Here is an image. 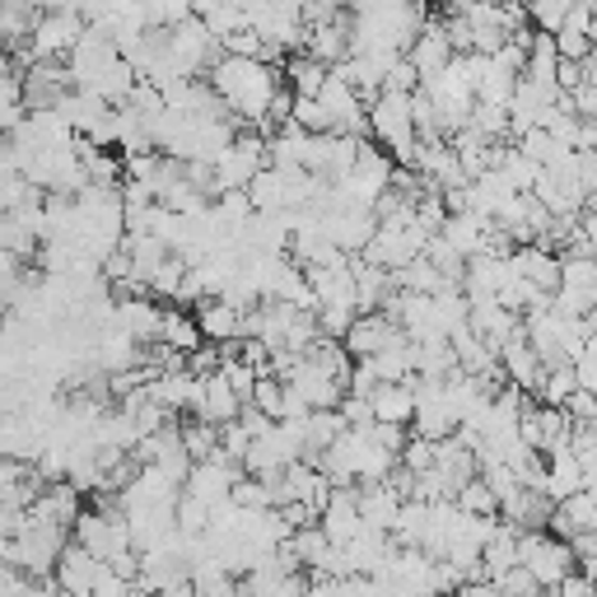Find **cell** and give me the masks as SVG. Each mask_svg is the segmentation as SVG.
<instances>
[{
  "mask_svg": "<svg viewBox=\"0 0 597 597\" xmlns=\"http://www.w3.org/2000/svg\"><path fill=\"white\" fill-rule=\"evenodd\" d=\"M471 122L481 127L490 141H504V135H513V108L509 104H490V98H476Z\"/></svg>",
  "mask_w": 597,
  "mask_h": 597,
  "instance_id": "cell-23",
  "label": "cell"
},
{
  "mask_svg": "<svg viewBox=\"0 0 597 597\" xmlns=\"http://www.w3.org/2000/svg\"><path fill=\"white\" fill-rule=\"evenodd\" d=\"M425 532H430V500H406L392 528L397 546H425Z\"/></svg>",
  "mask_w": 597,
  "mask_h": 597,
  "instance_id": "cell-22",
  "label": "cell"
},
{
  "mask_svg": "<svg viewBox=\"0 0 597 597\" xmlns=\"http://www.w3.org/2000/svg\"><path fill=\"white\" fill-rule=\"evenodd\" d=\"M210 509H215V504H206L202 495H192V490L183 486V495H177V528H183L187 536H202V532L210 528Z\"/></svg>",
  "mask_w": 597,
  "mask_h": 597,
  "instance_id": "cell-27",
  "label": "cell"
},
{
  "mask_svg": "<svg viewBox=\"0 0 597 597\" xmlns=\"http://www.w3.org/2000/svg\"><path fill=\"white\" fill-rule=\"evenodd\" d=\"M555 593H561V597H597V579H593V574H584V569H569Z\"/></svg>",
  "mask_w": 597,
  "mask_h": 597,
  "instance_id": "cell-44",
  "label": "cell"
},
{
  "mask_svg": "<svg viewBox=\"0 0 597 597\" xmlns=\"http://www.w3.org/2000/svg\"><path fill=\"white\" fill-rule=\"evenodd\" d=\"M457 504H463L467 513H500V495H495V486L486 481V476H471V481L457 490Z\"/></svg>",
  "mask_w": 597,
  "mask_h": 597,
  "instance_id": "cell-29",
  "label": "cell"
},
{
  "mask_svg": "<svg viewBox=\"0 0 597 597\" xmlns=\"http://www.w3.org/2000/svg\"><path fill=\"white\" fill-rule=\"evenodd\" d=\"M555 43H561V56H569V62H584V56L597 47L593 33H579V29H561L555 33Z\"/></svg>",
  "mask_w": 597,
  "mask_h": 597,
  "instance_id": "cell-38",
  "label": "cell"
},
{
  "mask_svg": "<svg viewBox=\"0 0 597 597\" xmlns=\"http://www.w3.org/2000/svg\"><path fill=\"white\" fill-rule=\"evenodd\" d=\"M252 430L243 425V421H229V425H220V453L229 457V463H243V457L252 453Z\"/></svg>",
  "mask_w": 597,
  "mask_h": 597,
  "instance_id": "cell-34",
  "label": "cell"
},
{
  "mask_svg": "<svg viewBox=\"0 0 597 597\" xmlns=\"http://www.w3.org/2000/svg\"><path fill=\"white\" fill-rule=\"evenodd\" d=\"M402 467L430 471V467H434V439H425V434H411V444L402 448Z\"/></svg>",
  "mask_w": 597,
  "mask_h": 597,
  "instance_id": "cell-37",
  "label": "cell"
},
{
  "mask_svg": "<svg viewBox=\"0 0 597 597\" xmlns=\"http://www.w3.org/2000/svg\"><path fill=\"white\" fill-rule=\"evenodd\" d=\"M574 104H579V117H597V85L584 79V85L574 89Z\"/></svg>",
  "mask_w": 597,
  "mask_h": 597,
  "instance_id": "cell-48",
  "label": "cell"
},
{
  "mask_svg": "<svg viewBox=\"0 0 597 597\" xmlns=\"http://www.w3.org/2000/svg\"><path fill=\"white\" fill-rule=\"evenodd\" d=\"M341 411H346L350 425H373L378 421V415H373V397H360V392H346L341 397Z\"/></svg>",
  "mask_w": 597,
  "mask_h": 597,
  "instance_id": "cell-40",
  "label": "cell"
},
{
  "mask_svg": "<svg viewBox=\"0 0 597 597\" xmlns=\"http://www.w3.org/2000/svg\"><path fill=\"white\" fill-rule=\"evenodd\" d=\"M350 24H355V14H336L327 19V24H313L308 29V52L313 56H323L327 66H341L346 56H350Z\"/></svg>",
  "mask_w": 597,
  "mask_h": 597,
  "instance_id": "cell-12",
  "label": "cell"
},
{
  "mask_svg": "<svg viewBox=\"0 0 597 597\" xmlns=\"http://www.w3.org/2000/svg\"><path fill=\"white\" fill-rule=\"evenodd\" d=\"M252 202H257V210H290V192H285V169H275V164H267L262 173L252 177Z\"/></svg>",
  "mask_w": 597,
  "mask_h": 597,
  "instance_id": "cell-21",
  "label": "cell"
},
{
  "mask_svg": "<svg viewBox=\"0 0 597 597\" xmlns=\"http://www.w3.org/2000/svg\"><path fill=\"white\" fill-rule=\"evenodd\" d=\"M397 327H402L397 317H388L383 308H373V313H360V317H355L350 332L341 336V341L350 346L355 360H369V355H378V350L392 341V332H397Z\"/></svg>",
  "mask_w": 597,
  "mask_h": 597,
  "instance_id": "cell-6",
  "label": "cell"
},
{
  "mask_svg": "<svg viewBox=\"0 0 597 597\" xmlns=\"http://www.w3.org/2000/svg\"><path fill=\"white\" fill-rule=\"evenodd\" d=\"M425 85V75H421V66L411 62V52H402L397 62L388 66V75H383V89H397V94H415Z\"/></svg>",
  "mask_w": 597,
  "mask_h": 597,
  "instance_id": "cell-32",
  "label": "cell"
},
{
  "mask_svg": "<svg viewBox=\"0 0 597 597\" xmlns=\"http://www.w3.org/2000/svg\"><path fill=\"white\" fill-rule=\"evenodd\" d=\"M519 439H523L528 448H536V453L546 448V430H542V415H536V406H528V411H523V421H519Z\"/></svg>",
  "mask_w": 597,
  "mask_h": 597,
  "instance_id": "cell-43",
  "label": "cell"
},
{
  "mask_svg": "<svg viewBox=\"0 0 597 597\" xmlns=\"http://www.w3.org/2000/svg\"><path fill=\"white\" fill-rule=\"evenodd\" d=\"M117 323H122L135 341H159L164 332V308L150 304V294H131V298H117Z\"/></svg>",
  "mask_w": 597,
  "mask_h": 597,
  "instance_id": "cell-11",
  "label": "cell"
},
{
  "mask_svg": "<svg viewBox=\"0 0 597 597\" xmlns=\"http://www.w3.org/2000/svg\"><path fill=\"white\" fill-rule=\"evenodd\" d=\"M574 10V0H528V14H532V24L536 29H546V33H561L565 29V19Z\"/></svg>",
  "mask_w": 597,
  "mask_h": 597,
  "instance_id": "cell-30",
  "label": "cell"
},
{
  "mask_svg": "<svg viewBox=\"0 0 597 597\" xmlns=\"http://www.w3.org/2000/svg\"><path fill=\"white\" fill-rule=\"evenodd\" d=\"M127 593H135V579H127V574H117V569H112V561L98 565V574H94V597H127Z\"/></svg>",
  "mask_w": 597,
  "mask_h": 597,
  "instance_id": "cell-36",
  "label": "cell"
},
{
  "mask_svg": "<svg viewBox=\"0 0 597 597\" xmlns=\"http://www.w3.org/2000/svg\"><path fill=\"white\" fill-rule=\"evenodd\" d=\"M513 262H519V271L528 275V281L542 285V290H561L565 252H555V248H546V243H523L519 252H513Z\"/></svg>",
  "mask_w": 597,
  "mask_h": 597,
  "instance_id": "cell-13",
  "label": "cell"
},
{
  "mask_svg": "<svg viewBox=\"0 0 597 597\" xmlns=\"http://www.w3.org/2000/svg\"><path fill=\"white\" fill-rule=\"evenodd\" d=\"M500 593H542V579H536V574L528 569V565H513L509 574H500Z\"/></svg>",
  "mask_w": 597,
  "mask_h": 597,
  "instance_id": "cell-39",
  "label": "cell"
},
{
  "mask_svg": "<svg viewBox=\"0 0 597 597\" xmlns=\"http://www.w3.org/2000/svg\"><path fill=\"white\" fill-rule=\"evenodd\" d=\"M196 323H202L206 332V341H238L243 336V308L229 304L225 294H210L206 304H196Z\"/></svg>",
  "mask_w": 597,
  "mask_h": 597,
  "instance_id": "cell-9",
  "label": "cell"
},
{
  "mask_svg": "<svg viewBox=\"0 0 597 597\" xmlns=\"http://www.w3.org/2000/svg\"><path fill=\"white\" fill-rule=\"evenodd\" d=\"M355 317H360V308H355V304H323V308H317V323H323V336H346Z\"/></svg>",
  "mask_w": 597,
  "mask_h": 597,
  "instance_id": "cell-35",
  "label": "cell"
},
{
  "mask_svg": "<svg viewBox=\"0 0 597 597\" xmlns=\"http://www.w3.org/2000/svg\"><path fill=\"white\" fill-rule=\"evenodd\" d=\"M262 43H267V37L257 33V29H238V33L225 37V52H234V56H262Z\"/></svg>",
  "mask_w": 597,
  "mask_h": 597,
  "instance_id": "cell-41",
  "label": "cell"
},
{
  "mask_svg": "<svg viewBox=\"0 0 597 597\" xmlns=\"http://www.w3.org/2000/svg\"><path fill=\"white\" fill-rule=\"evenodd\" d=\"M369 135L373 141H383L388 150H402L411 145L415 135V108H411V94H397V89H383L369 104Z\"/></svg>",
  "mask_w": 597,
  "mask_h": 597,
  "instance_id": "cell-2",
  "label": "cell"
},
{
  "mask_svg": "<svg viewBox=\"0 0 597 597\" xmlns=\"http://www.w3.org/2000/svg\"><path fill=\"white\" fill-rule=\"evenodd\" d=\"M294 122L304 131H332V112L323 108L317 94H294Z\"/></svg>",
  "mask_w": 597,
  "mask_h": 597,
  "instance_id": "cell-33",
  "label": "cell"
},
{
  "mask_svg": "<svg viewBox=\"0 0 597 597\" xmlns=\"http://www.w3.org/2000/svg\"><path fill=\"white\" fill-rule=\"evenodd\" d=\"M98 565H104V555L98 551H89L85 542H66V551H62V561H56V579H62V588H66V597H85V593H94V574H98Z\"/></svg>",
  "mask_w": 597,
  "mask_h": 597,
  "instance_id": "cell-5",
  "label": "cell"
},
{
  "mask_svg": "<svg viewBox=\"0 0 597 597\" xmlns=\"http://www.w3.org/2000/svg\"><path fill=\"white\" fill-rule=\"evenodd\" d=\"M285 79H290L294 94H323V85L332 79V66L323 62V56H313V52H294L285 62Z\"/></svg>",
  "mask_w": 597,
  "mask_h": 597,
  "instance_id": "cell-17",
  "label": "cell"
},
{
  "mask_svg": "<svg viewBox=\"0 0 597 597\" xmlns=\"http://www.w3.org/2000/svg\"><path fill=\"white\" fill-rule=\"evenodd\" d=\"M574 490H584V463H579V453H574V444H565V448L546 453V495L561 504Z\"/></svg>",
  "mask_w": 597,
  "mask_h": 597,
  "instance_id": "cell-10",
  "label": "cell"
},
{
  "mask_svg": "<svg viewBox=\"0 0 597 597\" xmlns=\"http://www.w3.org/2000/svg\"><path fill=\"white\" fill-rule=\"evenodd\" d=\"M448 37H453V52H476V29L467 14H448Z\"/></svg>",
  "mask_w": 597,
  "mask_h": 597,
  "instance_id": "cell-42",
  "label": "cell"
},
{
  "mask_svg": "<svg viewBox=\"0 0 597 597\" xmlns=\"http://www.w3.org/2000/svg\"><path fill=\"white\" fill-rule=\"evenodd\" d=\"M383 383V378H378V369L369 365V360H355V369H350V388L346 392H360V397H373V388Z\"/></svg>",
  "mask_w": 597,
  "mask_h": 597,
  "instance_id": "cell-45",
  "label": "cell"
},
{
  "mask_svg": "<svg viewBox=\"0 0 597 597\" xmlns=\"http://www.w3.org/2000/svg\"><path fill=\"white\" fill-rule=\"evenodd\" d=\"M85 29H89V19L79 10H47L43 19H37V29L29 33L33 37V56L37 62H62V56L75 52Z\"/></svg>",
  "mask_w": 597,
  "mask_h": 597,
  "instance_id": "cell-3",
  "label": "cell"
},
{
  "mask_svg": "<svg viewBox=\"0 0 597 597\" xmlns=\"http://www.w3.org/2000/svg\"><path fill=\"white\" fill-rule=\"evenodd\" d=\"M555 79H561V89H579L584 85V62H569V56H561V70H555Z\"/></svg>",
  "mask_w": 597,
  "mask_h": 597,
  "instance_id": "cell-47",
  "label": "cell"
},
{
  "mask_svg": "<svg viewBox=\"0 0 597 597\" xmlns=\"http://www.w3.org/2000/svg\"><path fill=\"white\" fill-rule=\"evenodd\" d=\"M500 169L509 173V183L519 187V192H532V187H536V177H542V169H546V164H536L532 154H523V145H519V150L509 145V150H504V159H500Z\"/></svg>",
  "mask_w": 597,
  "mask_h": 597,
  "instance_id": "cell-26",
  "label": "cell"
},
{
  "mask_svg": "<svg viewBox=\"0 0 597 597\" xmlns=\"http://www.w3.org/2000/svg\"><path fill=\"white\" fill-rule=\"evenodd\" d=\"M210 85L225 94V104L238 117H248V122L262 127L267 112H271L275 89L285 85V66H267L262 56H234V52H225L220 62L210 66Z\"/></svg>",
  "mask_w": 597,
  "mask_h": 597,
  "instance_id": "cell-1",
  "label": "cell"
},
{
  "mask_svg": "<svg viewBox=\"0 0 597 597\" xmlns=\"http://www.w3.org/2000/svg\"><path fill=\"white\" fill-rule=\"evenodd\" d=\"M373 415L378 421H415V388L411 383H378L373 388Z\"/></svg>",
  "mask_w": 597,
  "mask_h": 597,
  "instance_id": "cell-16",
  "label": "cell"
},
{
  "mask_svg": "<svg viewBox=\"0 0 597 597\" xmlns=\"http://www.w3.org/2000/svg\"><path fill=\"white\" fill-rule=\"evenodd\" d=\"M187 271H192V262L183 252H169L164 262H159V271L150 275V294H159V298H177V290H183V281H187Z\"/></svg>",
  "mask_w": 597,
  "mask_h": 597,
  "instance_id": "cell-24",
  "label": "cell"
},
{
  "mask_svg": "<svg viewBox=\"0 0 597 597\" xmlns=\"http://www.w3.org/2000/svg\"><path fill=\"white\" fill-rule=\"evenodd\" d=\"M565 406H569L574 421H597V392H593V388H579Z\"/></svg>",
  "mask_w": 597,
  "mask_h": 597,
  "instance_id": "cell-46",
  "label": "cell"
},
{
  "mask_svg": "<svg viewBox=\"0 0 597 597\" xmlns=\"http://www.w3.org/2000/svg\"><path fill=\"white\" fill-rule=\"evenodd\" d=\"M457 365V346L453 336H434V341H415V373H434V378H448Z\"/></svg>",
  "mask_w": 597,
  "mask_h": 597,
  "instance_id": "cell-18",
  "label": "cell"
},
{
  "mask_svg": "<svg viewBox=\"0 0 597 597\" xmlns=\"http://www.w3.org/2000/svg\"><path fill=\"white\" fill-rule=\"evenodd\" d=\"M397 281H402V290H415V294H439L448 285V275H444V267L434 262V257L421 252L415 262L397 267Z\"/></svg>",
  "mask_w": 597,
  "mask_h": 597,
  "instance_id": "cell-20",
  "label": "cell"
},
{
  "mask_svg": "<svg viewBox=\"0 0 597 597\" xmlns=\"http://www.w3.org/2000/svg\"><path fill=\"white\" fill-rule=\"evenodd\" d=\"M513 192H519V187L509 183V173H504V169H486L481 177H471V210L500 215V206L509 202Z\"/></svg>",
  "mask_w": 597,
  "mask_h": 597,
  "instance_id": "cell-15",
  "label": "cell"
},
{
  "mask_svg": "<svg viewBox=\"0 0 597 597\" xmlns=\"http://www.w3.org/2000/svg\"><path fill=\"white\" fill-rule=\"evenodd\" d=\"M135 85H141V70H135L127 56L117 52V56H108V62L94 70V85H89V89H98V94L108 98V104H127Z\"/></svg>",
  "mask_w": 597,
  "mask_h": 597,
  "instance_id": "cell-14",
  "label": "cell"
},
{
  "mask_svg": "<svg viewBox=\"0 0 597 597\" xmlns=\"http://www.w3.org/2000/svg\"><path fill=\"white\" fill-rule=\"evenodd\" d=\"M159 341H169V346H177V350H196L206 341V332H202V323H196V317L177 304V308H164V332H159Z\"/></svg>",
  "mask_w": 597,
  "mask_h": 597,
  "instance_id": "cell-19",
  "label": "cell"
},
{
  "mask_svg": "<svg viewBox=\"0 0 597 597\" xmlns=\"http://www.w3.org/2000/svg\"><path fill=\"white\" fill-rule=\"evenodd\" d=\"M411 62L421 66V75H439L453 62V37H448V19H425V29L411 43Z\"/></svg>",
  "mask_w": 597,
  "mask_h": 597,
  "instance_id": "cell-7",
  "label": "cell"
},
{
  "mask_svg": "<svg viewBox=\"0 0 597 597\" xmlns=\"http://www.w3.org/2000/svg\"><path fill=\"white\" fill-rule=\"evenodd\" d=\"M574 392H579V373H574V360H561V365H551V369H546V383H542V397H536V402L565 406Z\"/></svg>",
  "mask_w": 597,
  "mask_h": 597,
  "instance_id": "cell-25",
  "label": "cell"
},
{
  "mask_svg": "<svg viewBox=\"0 0 597 597\" xmlns=\"http://www.w3.org/2000/svg\"><path fill=\"white\" fill-rule=\"evenodd\" d=\"M202 378H206V397H202V406H196L192 415H202V421H215V425L238 421V411H243V397H238V388L229 383V373L215 369V373H202Z\"/></svg>",
  "mask_w": 597,
  "mask_h": 597,
  "instance_id": "cell-8",
  "label": "cell"
},
{
  "mask_svg": "<svg viewBox=\"0 0 597 597\" xmlns=\"http://www.w3.org/2000/svg\"><path fill=\"white\" fill-rule=\"evenodd\" d=\"M561 509L569 513L574 536H579V532H593V528H597V495H593V490H574L569 500H561Z\"/></svg>",
  "mask_w": 597,
  "mask_h": 597,
  "instance_id": "cell-31",
  "label": "cell"
},
{
  "mask_svg": "<svg viewBox=\"0 0 597 597\" xmlns=\"http://www.w3.org/2000/svg\"><path fill=\"white\" fill-rule=\"evenodd\" d=\"M561 285H569V290H597V252H565Z\"/></svg>",
  "mask_w": 597,
  "mask_h": 597,
  "instance_id": "cell-28",
  "label": "cell"
},
{
  "mask_svg": "<svg viewBox=\"0 0 597 597\" xmlns=\"http://www.w3.org/2000/svg\"><path fill=\"white\" fill-rule=\"evenodd\" d=\"M536 579H542V588H561V579L569 569H579V551H574V542H565V536H555L551 528H546V536L536 542V551L523 561Z\"/></svg>",
  "mask_w": 597,
  "mask_h": 597,
  "instance_id": "cell-4",
  "label": "cell"
}]
</instances>
